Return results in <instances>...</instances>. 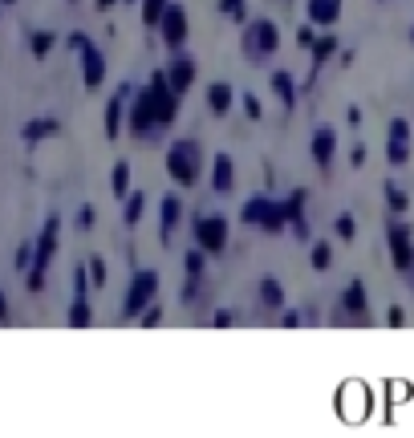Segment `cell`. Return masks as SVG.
Listing matches in <instances>:
<instances>
[{
	"mask_svg": "<svg viewBox=\"0 0 414 438\" xmlns=\"http://www.w3.org/2000/svg\"><path fill=\"white\" fill-rule=\"evenodd\" d=\"M337 398H341V418L349 422H365V386L362 382H346V386L337 389Z\"/></svg>",
	"mask_w": 414,
	"mask_h": 438,
	"instance_id": "cell-1",
	"label": "cell"
}]
</instances>
